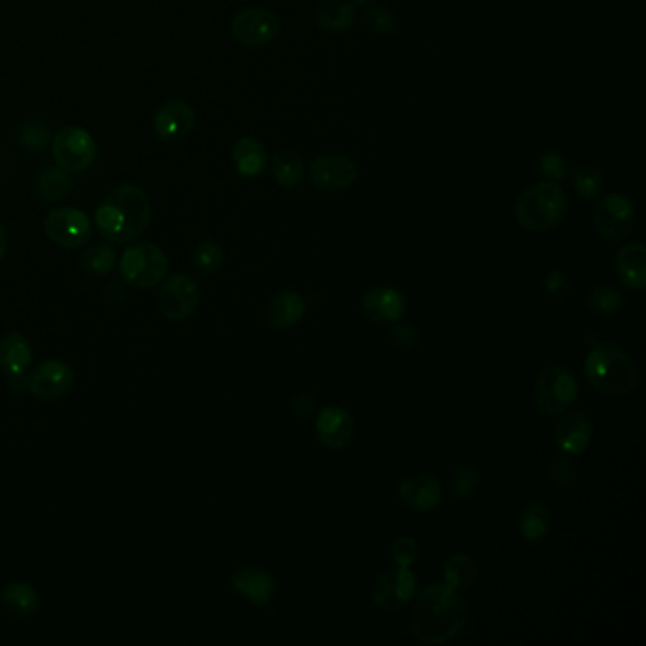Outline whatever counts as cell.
<instances>
[{"mask_svg": "<svg viewBox=\"0 0 646 646\" xmlns=\"http://www.w3.org/2000/svg\"><path fill=\"white\" fill-rule=\"evenodd\" d=\"M196 129V112L184 101H169L154 114V131L165 143H180Z\"/></svg>", "mask_w": 646, "mask_h": 646, "instance_id": "9a60e30c", "label": "cell"}, {"mask_svg": "<svg viewBox=\"0 0 646 646\" xmlns=\"http://www.w3.org/2000/svg\"><path fill=\"white\" fill-rule=\"evenodd\" d=\"M48 139H50V131L40 122H27L19 131V143L33 152H40L48 144Z\"/></svg>", "mask_w": 646, "mask_h": 646, "instance_id": "74e56055", "label": "cell"}, {"mask_svg": "<svg viewBox=\"0 0 646 646\" xmlns=\"http://www.w3.org/2000/svg\"><path fill=\"white\" fill-rule=\"evenodd\" d=\"M230 582H232V588L241 597H245L252 605H260V607L268 605L277 590L273 576L266 569L252 567V565L237 569L230 578Z\"/></svg>", "mask_w": 646, "mask_h": 646, "instance_id": "d6986e66", "label": "cell"}, {"mask_svg": "<svg viewBox=\"0 0 646 646\" xmlns=\"http://www.w3.org/2000/svg\"><path fill=\"white\" fill-rule=\"evenodd\" d=\"M315 431L326 448H347L355 436V419L340 406H326L315 419Z\"/></svg>", "mask_w": 646, "mask_h": 646, "instance_id": "2e32d148", "label": "cell"}, {"mask_svg": "<svg viewBox=\"0 0 646 646\" xmlns=\"http://www.w3.org/2000/svg\"><path fill=\"white\" fill-rule=\"evenodd\" d=\"M398 499L415 512H429L442 501V485L429 474H415L398 485Z\"/></svg>", "mask_w": 646, "mask_h": 646, "instance_id": "e0dca14e", "label": "cell"}, {"mask_svg": "<svg viewBox=\"0 0 646 646\" xmlns=\"http://www.w3.org/2000/svg\"><path fill=\"white\" fill-rule=\"evenodd\" d=\"M192 262L199 273L211 275V273L220 270V266L224 264V249L213 239H207V241L199 243L192 252Z\"/></svg>", "mask_w": 646, "mask_h": 646, "instance_id": "d6a6232c", "label": "cell"}, {"mask_svg": "<svg viewBox=\"0 0 646 646\" xmlns=\"http://www.w3.org/2000/svg\"><path fill=\"white\" fill-rule=\"evenodd\" d=\"M152 213V201L143 188L124 184L99 203L93 220L97 232L110 243H129L146 234Z\"/></svg>", "mask_w": 646, "mask_h": 646, "instance_id": "7a4b0ae2", "label": "cell"}, {"mask_svg": "<svg viewBox=\"0 0 646 646\" xmlns=\"http://www.w3.org/2000/svg\"><path fill=\"white\" fill-rule=\"evenodd\" d=\"M550 529H552V512L546 504L535 501L521 510L520 533L523 539L539 542L544 537H548Z\"/></svg>", "mask_w": 646, "mask_h": 646, "instance_id": "83f0119b", "label": "cell"}, {"mask_svg": "<svg viewBox=\"0 0 646 646\" xmlns=\"http://www.w3.org/2000/svg\"><path fill=\"white\" fill-rule=\"evenodd\" d=\"M74 370L61 360L48 359L40 362L29 374L25 387L31 395L42 402H57L69 395L74 387Z\"/></svg>", "mask_w": 646, "mask_h": 646, "instance_id": "8fae6325", "label": "cell"}, {"mask_svg": "<svg viewBox=\"0 0 646 646\" xmlns=\"http://www.w3.org/2000/svg\"><path fill=\"white\" fill-rule=\"evenodd\" d=\"M201 288L198 281L186 273H177L163 283L158 292V307L169 321L190 319L199 306Z\"/></svg>", "mask_w": 646, "mask_h": 646, "instance_id": "9c48e42d", "label": "cell"}, {"mask_svg": "<svg viewBox=\"0 0 646 646\" xmlns=\"http://www.w3.org/2000/svg\"><path fill=\"white\" fill-rule=\"evenodd\" d=\"M232 160L241 177L254 179L264 173L268 165V152L264 144L254 137H241L232 148Z\"/></svg>", "mask_w": 646, "mask_h": 646, "instance_id": "d4e9b609", "label": "cell"}, {"mask_svg": "<svg viewBox=\"0 0 646 646\" xmlns=\"http://www.w3.org/2000/svg\"><path fill=\"white\" fill-rule=\"evenodd\" d=\"M586 306L595 315H614L624 306V296L611 285H595L586 296Z\"/></svg>", "mask_w": 646, "mask_h": 646, "instance_id": "1f68e13d", "label": "cell"}, {"mask_svg": "<svg viewBox=\"0 0 646 646\" xmlns=\"http://www.w3.org/2000/svg\"><path fill=\"white\" fill-rule=\"evenodd\" d=\"M271 173L279 186L290 190V188L302 186V182L306 179V165L296 152L279 150L271 158Z\"/></svg>", "mask_w": 646, "mask_h": 646, "instance_id": "484cf974", "label": "cell"}, {"mask_svg": "<svg viewBox=\"0 0 646 646\" xmlns=\"http://www.w3.org/2000/svg\"><path fill=\"white\" fill-rule=\"evenodd\" d=\"M54 160L65 171L82 173L90 169L97 154V144L88 129L67 126L57 131L52 143Z\"/></svg>", "mask_w": 646, "mask_h": 646, "instance_id": "52a82bcc", "label": "cell"}, {"mask_svg": "<svg viewBox=\"0 0 646 646\" xmlns=\"http://www.w3.org/2000/svg\"><path fill=\"white\" fill-rule=\"evenodd\" d=\"M281 31V21L268 8H245L232 19V36L247 48H262Z\"/></svg>", "mask_w": 646, "mask_h": 646, "instance_id": "7c38bea8", "label": "cell"}, {"mask_svg": "<svg viewBox=\"0 0 646 646\" xmlns=\"http://www.w3.org/2000/svg\"><path fill=\"white\" fill-rule=\"evenodd\" d=\"M573 184L580 198L593 199L599 196L603 188V175L595 165H580L573 171Z\"/></svg>", "mask_w": 646, "mask_h": 646, "instance_id": "836d02e7", "label": "cell"}, {"mask_svg": "<svg viewBox=\"0 0 646 646\" xmlns=\"http://www.w3.org/2000/svg\"><path fill=\"white\" fill-rule=\"evenodd\" d=\"M6 251H8V237H6V230L0 224V262L6 256Z\"/></svg>", "mask_w": 646, "mask_h": 646, "instance_id": "ee69618b", "label": "cell"}, {"mask_svg": "<svg viewBox=\"0 0 646 646\" xmlns=\"http://www.w3.org/2000/svg\"><path fill=\"white\" fill-rule=\"evenodd\" d=\"M578 396V383L571 370L548 366L535 381V406L546 417L567 412Z\"/></svg>", "mask_w": 646, "mask_h": 646, "instance_id": "8992f818", "label": "cell"}, {"mask_svg": "<svg viewBox=\"0 0 646 646\" xmlns=\"http://www.w3.org/2000/svg\"><path fill=\"white\" fill-rule=\"evenodd\" d=\"M306 302L300 294L292 290H283L275 294L268 304V323L275 330H288L304 317Z\"/></svg>", "mask_w": 646, "mask_h": 646, "instance_id": "603a6c76", "label": "cell"}, {"mask_svg": "<svg viewBox=\"0 0 646 646\" xmlns=\"http://www.w3.org/2000/svg\"><path fill=\"white\" fill-rule=\"evenodd\" d=\"M71 188V177L61 167H48L36 179V192L44 201H59L71 192Z\"/></svg>", "mask_w": 646, "mask_h": 646, "instance_id": "4dcf8cb0", "label": "cell"}, {"mask_svg": "<svg viewBox=\"0 0 646 646\" xmlns=\"http://www.w3.org/2000/svg\"><path fill=\"white\" fill-rule=\"evenodd\" d=\"M542 288H544V296L548 298V302L561 304L569 296V292H571V283H569V279H567L565 273L554 270L546 275Z\"/></svg>", "mask_w": 646, "mask_h": 646, "instance_id": "8d00e7d4", "label": "cell"}, {"mask_svg": "<svg viewBox=\"0 0 646 646\" xmlns=\"http://www.w3.org/2000/svg\"><path fill=\"white\" fill-rule=\"evenodd\" d=\"M2 605L19 618H29L38 609L40 597L31 584L10 582L2 590Z\"/></svg>", "mask_w": 646, "mask_h": 646, "instance_id": "4316f807", "label": "cell"}, {"mask_svg": "<svg viewBox=\"0 0 646 646\" xmlns=\"http://www.w3.org/2000/svg\"><path fill=\"white\" fill-rule=\"evenodd\" d=\"M44 232L55 245L78 249L90 241V216L74 207H57L44 218Z\"/></svg>", "mask_w": 646, "mask_h": 646, "instance_id": "30bf717a", "label": "cell"}, {"mask_svg": "<svg viewBox=\"0 0 646 646\" xmlns=\"http://www.w3.org/2000/svg\"><path fill=\"white\" fill-rule=\"evenodd\" d=\"M313 406H315V402H313V398H309V396H298V398H294V412L298 413V415H302V417H306V415H309L311 413V410H313Z\"/></svg>", "mask_w": 646, "mask_h": 646, "instance_id": "7bdbcfd3", "label": "cell"}, {"mask_svg": "<svg viewBox=\"0 0 646 646\" xmlns=\"http://www.w3.org/2000/svg\"><path fill=\"white\" fill-rule=\"evenodd\" d=\"M635 205L626 194H609L593 207V228L607 241L624 239L635 226Z\"/></svg>", "mask_w": 646, "mask_h": 646, "instance_id": "ba28073f", "label": "cell"}, {"mask_svg": "<svg viewBox=\"0 0 646 646\" xmlns=\"http://www.w3.org/2000/svg\"><path fill=\"white\" fill-rule=\"evenodd\" d=\"M548 480H550V484L559 487V489H565V487L575 484L576 470L573 463L567 459H556L548 472Z\"/></svg>", "mask_w": 646, "mask_h": 646, "instance_id": "ab89813d", "label": "cell"}, {"mask_svg": "<svg viewBox=\"0 0 646 646\" xmlns=\"http://www.w3.org/2000/svg\"><path fill=\"white\" fill-rule=\"evenodd\" d=\"M404 309H406V300L396 288H372L362 298L364 317L377 324L395 323L404 315Z\"/></svg>", "mask_w": 646, "mask_h": 646, "instance_id": "ac0fdd59", "label": "cell"}, {"mask_svg": "<svg viewBox=\"0 0 646 646\" xmlns=\"http://www.w3.org/2000/svg\"><path fill=\"white\" fill-rule=\"evenodd\" d=\"M419 552V544L413 537H398L393 544V559L398 567H412Z\"/></svg>", "mask_w": 646, "mask_h": 646, "instance_id": "f35d334b", "label": "cell"}, {"mask_svg": "<svg viewBox=\"0 0 646 646\" xmlns=\"http://www.w3.org/2000/svg\"><path fill=\"white\" fill-rule=\"evenodd\" d=\"M393 338H395L398 345H402V347L410 349V347H413L415 340H417V334H415V330H413L412 326H408V324H398L395 328V332H393Z\"/></svg>", "mask_w": 646, "mask_h": 646, "instance_id": "b9f144b4", "label": "cell"}, {"mask_svg": "<svg viewBox=\"0 0 646 646\" xmlns=\"http://www.w3.org/2000/svg\"><path fill=\"white\" fill-rule=\"evenodd\" d=\"M368 2H372V0H353V4H355V6H364V4H368Z\"/></svg>", "mask_w": 646, "mask_h": 646, "instance_id": "f6af8a7d", "label": "cell"}, {"mask_svg": "<svg viewBox=\"0 0 646 646\" xmlns=\"http://www.w3.org/2000/svg\"><path fill=\"white\" fill-rule=\"evenodd\" d=\"M593 425L586 413H567L556 427V444L567 455H578L590 448Z\"/></svg>", "mask_w": 646, "mask_h": 646, "instance_id": "ffe728a7", "label": "cell"}, {"mask_svg": "<svg viewBox=\"0 0 646 646\" xmlns=\"http://www.w3.org/2000/svg\"><path fill=\"white\" fill-rule=\"evenodd\" d=\"M417 593V576L410 567H398L377 576L370 588L372 601L383 611L404 609Z\"/></svg>", "mask_w": 646, "mask_h": 646, "instance_id": "4fadbf2b", "label": "cell"}, {"mask_svg": "<svg viewBox=\"0 0 646 646\" xmlns=\"http://www.w3.org/2000/svg\"><path fill=\"white\" fill-rule=\"evenodd\" d=\"M467 622V605L457 590L446 584H432L419 593L413 605L410 629L423 645H444L453 641Z\"/></svg>", "mask_w": 646, "mask_h": 646, "instance_id": "6da1fadb", "label": "cell"}, {"mask_svg": "<svg viewBox=\"0 0 646 646\" xmlns=\"http://www.w3.org/2000/svg\"><path fill=\"white\" fill-rule=\"evenodd\" d=\"M169 271V260L165 252L152 243H137L124 251L120 260V273L127 285L146 288L160 285Z\"/></svg>", "mask_w": 646, "mask_h": 646, "instance_id": "5b68a950", "label": "cell"}, {"mask_svg": "<svg viewBox=\"0 0 646 646\" xmlns=\"http://www.w3.org/2000/svg\"><path fill=\"white\" fill-rule=\"evenodd\" d=\"M357 6L349 0H321L315 6V21L328 33H345L355 25Z\"/></svg>", "mask_w": 646, "mask_h": 646, "instance_id": "cb8c5ba5", "label": "cell"}, {"mask_svg": "<svg viewBox=\"0 0 646 646\" xmlns=\"http://www.w3.org/2000/svg\"><path fill=\"white\" fill-rule=\"evenodd\" d=\"M584 370L593 389L603 395H628L639 383L635 360L620 345L607 341L593 345L584 362Z\"/></svg>", "mask_w": 646, "mask_h": 646, "instance_id": "3957f363", "label": "cell"}, {"mask_svg": "<svg viewBox=\"0 0 646 646\" xmlns=\"http://www.w3.org/2000/svg\"><path fill=\"white\" fill-rule=\"evenodd\" d=\"M540 167H542V173H544L548 179L554 180V182H559V180L565 177V162H563V158H561L559 154L550 152V154L542 156Z\"/></svg>", "mask_w": 646, "mask_h": 646, "instance_id": "60d3db41", "label": "cell"}, {"mask_svg": "<svg viewBox=\"0 0 646 646\" xmlns=\"http://www.w3.org/2000/svg\"><path fill=\"white\" fill-rule=\"evenodd\" d=\"M78 266L91 279L105 277L116 266V251L108 243H93L80 254Z\"/></svg>", "mask_w": 646, "mask_h": 646, "instance_id": "f1b7e54d", "label": "cell"}, {"mask_svg": "<svg viewBox=\"0 0 646 646\" xmlns=\"http://www.w3.org/2000/svg\"><path fill=\"white\" fill-rule=\"evenodd\" d=\"M478 485H480V474L476 468L470 465L455 468L451 476V491L457 499H468Z\"/></svg>", "mask_w": 646, "mask_h": 646, "instance_id": "d590c367", "label": "cell"}, {"mask_svg": "<svg viewBox=\"0 0 646 646\" xmlns=\"http://www.w3.org/2000/svg\"><path fill=\"white\" fill-rule=\"evenodd\" d=\"M33 359V347L29 340L12 332L0 340V370L8 377H23Z\"/></svg>", "mask_w": 646, "mask_h": 646, "instance_id": "7402d4cb", "label": "cell"}, {"mask_svg": "<svg viewBox=\"0 0 646 646\" xmlns=\"http://www.w3.org/2000/svg\"><path fill=\"white\" fill-rule=\"evenodd\" d=\"M569 213V199L565 190L554 182L546 180L531 186L516 199L514 215L523 230L546 232L557 226Z\"/></svg>", "mask_w": 646, "mask_h": 646, "instance_id": "277c9868", "label": "cell"}, {"mask_svg": "<svg viewBox=\"0 0 646 646\" xmlns=\"http://www.w3.org/2000/svg\"><path fill=\"white\" fill-rule=\"evenodd\" d=\"M478 578V563L467 554H455L444 563V584L453 590H467Z\"/></svg>", "mask_w": 646, "mask_h": 646, "instance_id": "f546056e", "label": "cell"}, {"mask_svg": "<svg viewBox=\"0 0 646 646\" xmlns=\"http://www.w3.org/2000/svg\"><path fill=\"white\" fill-rule=\"evenodd\" d=\"M364 23L368 31L376 35L389 36L396 31V16L387 6H372L364 14Z\"/></svg>", "mask_w": 646, "mask_h": 646, "instance_id": "e575fe53", "label": "cell"}, {"mask_svg": "<svg viewBox=\"0 0 646 646\" xmlns=\"http://www.w3.org/2000/svg\"><path fill=\"white\" fill-rule=\"evenodd\" d=\"M359 179V167L347 156L321 154L309 165V180L313 186L326 192H340L351 188Z\"/></svg>", "mask_w": 646, "mask_h": 646, "instance_id": "5bb4252c", "label": "cell"}, {"mask_svg": "<svg viewBox=\"0 0 646 646\" xmlns=\"http://www.w3.org/2000/svg\"><path fill=\"white\" fill-rule=\"evenodd\" d=\"M614 273L624 287L641 292L646 287V249L643 243H629L614 254Z\"/></svg>", "mask_w": 646, "mask_h": 646, "instance_id": "44dd1931", "label": "cell"}]
</instances>
